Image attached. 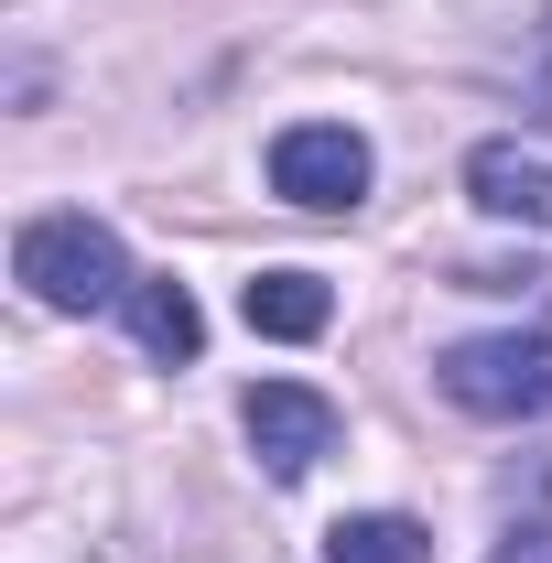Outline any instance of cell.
<instances>
[{"mask_svg":"<svg viewBox=\"0 0 552 563\" xmlns=\"http://www.w3.org/2000/svg\"><path fill=\"white\" fill-rule=\"evenodd\" d=\"M11 272H22L33 303H55V314H109V303H131V292H141L120 228H109V217H87V207L33 217V228L11 239Z\"/></svg>","mask_w":552,"mask_h":563,"instance_id":"cell-1","label":"cell"},{"mask_svg":"<svg viewBox=\"0 0 552 563\" xmlns=\"http://www.w3.org/2000/svg\"><path fill=\"white\" fill-rule=\"evenodd\" d=\"M433 379H444L455 412H477V422H531V412H552V336H520V325L455 336L433 357Z\"/></svg>","mask_w":552,"mask_h":563,"instance_id":"cell-2","label":"cell"},{"mask_svg":"<svg viewBox=\"0 0 552 563\" xmlns=\"http://www.w3.org/2000/svg\"><path fill=\"white\" fill-rule=\"evenodd\" d=\"M520 98H531V120H552V11L531 22V44H520Z\"/></svg>","mask_w":552,"mask_h":563,"instance_id":"cell-9","label":"cell"},{"mask_svg":"<svg viewBox=\"0 0 552 563\" xmlns=\"http://www.w3.org/2000/svg\"><path fill=\"white\" fill-rule=\"evenodd\" d=\"M239 433H250V455L292 488V477H314V466L336 455V401L303 390V379H261V390L239 401Z\"/></svg>","mask_w":552,"mask_h":563,"instance_id":"cell-4","label":"cell"},{"mask_svg":"<svg viewBox=\"0 0 552 563\" xmlns=\"http://www.w3.org/2000/svg\"><path fill=\"white\" fill-rule=\"evenodd\" d=\"M368 131H346V120H292V131H272V196L303 217H346L357 196H368Z\"/></svg>","mask_w":552,"mask_h":563,"instance_id":"cell-3","label":"cell"},{"mask_svg":"<svg viewBox=\"0 0 552 563\" xmlns=\"http://www.w3.org/2000/svg\"><path fill=\"white\" fill-rule=\"evenodd\" d=\"M466 196L487 217H509V228H552V163L520 152V141H477L466 152Z\"/></svg>","mask_w":552,"mask_h":563,"instance_id":"cell-5","label":"cell"},{"mask_svg":"<svg viewBox=\"0 0 552 563\" xmlns=\"http://www.w3.org/2000/svg\"><path fill=\"white\" fill-rule=\"evenodd\" d=\"M239 314H250V336L303 347V336H325V325H336V292H325V272H261L250 292H239Z\"/></svg>","mask_w":552,"mask_h":563,"instance_id":"cell-6","label":"cell"},{"mask_svg":"<svg viewBox=\"0 0 552 563\" xmlns=\"http://www.w3.org/2000/svg\"><path fill=\"white\" fill-rule=\"evenodd\" d=\"M325 563H433V531L401 520V509H357L325 531Z\"/></svg>","mask_w":552,"mask_h":563,"instance_id":"cell-8","label":"cell"},{"mask_svg":"<svg viewBox=\"0 0 552 563\" xmlns=\"http://www.w3.org/2000/svg\"><path fill=\"white\" fill-rule=\"evenodd\" d=\"M131 336H141V357H163V368H185V357L207 347V314H196V292L174 272H152L131 292Z\"/></svg>","mask_w":552,"mask_h":563,"instance_id":"cell-7","label":"cell"},{"mask_svg":"<svg viewBox=\"0 0 552 563\" xmlns=\"http://www.w3.org/2000/svg\"><path fill=\"white\" fill-rule=\"evenodd\" d=\"M487 563H552V520H520V531H509Z\"/></svg>","mask_w":552,"mask_h":563,"instance_id":"cell-10","label":"cell"}]
</instances>
